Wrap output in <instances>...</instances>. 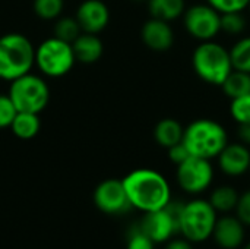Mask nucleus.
Here are the masks:
<instances>
[{
    "label": "nucleus",
    "mask_w": 250,
    "mask_h": 249,
    "mask_svg": "<svg viewBox=\"0 0 250 249\" xmlns=\"http://www.w3.org/2000/svg\"><path fill=\"white\" fill-rule=\"evenodd\" d=\"M123 185L132 207L144 213L161 210L171 201L170 185L157 170L136 169L123 179Z\"/></svg>",
    "instance_id": "nucleus-1"
},
{
    "label": "nucleus",
    "mask_w": 250,
    "mask_h": 249,
    "mask_svg": "<svg viewBox=\"0 0 250 249\" xmlns=\"http://www.w3.org/2000/svg\"><path fill=\"white\" fill-rule=\"evenodd\" d=\"M182 142L190 156L212 160L218 157L230 141L226 128L220 122L202 117L190 122L185 128Z\"/></svg>",
    "instance_id": "nucleus-2"
},
{
    "label": "nucleus",
    "mask_w": 250,
    "mask_h": 249,
    "mask_svg": "<svg viewBox=\"0 0 250 249\" xmlns=\"http://www.w3.org/2000/svg\"><path fill=\"white\" fill-rule=\"evenodd\" d=\"M35 66V47L21 32H9L0 37V79L12 82L26 75Z\"/></svg>",
    "instance_id": "nucleus-3"
},
{
    "label": "nucleus",
    "mask_w": 250,
    "mask_h": 249,
    "mask_svg": "<svg viewBox=\"0 0 250 249\" xmlns=\"http://www.w3.org/2000/svg\"><path fill=\"white\" fill-rule=\"evenodd\" d=\"M192 66L195 73L207 84L221 87L226 78L233 72L230 50L215 40L201 41L192 53Z\"/></svg>",
    "instance_id": "nucleus-4"
},
{
    "label": "nucleus",
    "mask_w": 250,
    "mask_h": 249,
    "mask_svg": "<svg viewBox=\"0 0 250 249\" xmlns=\"http://www.w3.org/2000/svg\"><path fill=\"white\" fill-rule=\"evenodd\" d=\"M18 112L40 114L50 103V87L45 79L32 72L10 82L7 91Z\"/></svg>",
    "instance_id": "nucleus-5"
},
{
    "label": "nucleus",
    "mask_w": 250,
    "mask_h": 249,
    "mask_svg": "<svg viewBox=\"0 0 250 249\" xmlns=\"http://www.w3.org/2000/svg\"><path fill=\"white\" fill-rule=\"evenodd\" d=\"M75 63L72 44L54 35L35 47V66L42 76L62 78L73 69Z\"/></svg>",
    "instance_id": "nucleus-6"
},
{
    "label": "nucleus",
    "mask_w": 250,
    "mask_h": 249,
    "mask_svg": "<svg viewBox=\"0 0 250 249\" xmlns=\"http://www.w3.org/2000/svg\"><path fill=\"white\" fill-rule=\"evenodd\" d=\"M217 223V211L209 201L193 200L186 203L180 217V232L189 242H202L208 239Z\"/></svg>",
    "instance_id": "nucleus-7"
},
{
    "label": "nucleus",
    "mask_w": 250,
    "mask_h": 249,
    "mask_svg": "<svg viewBox=\"0 0 250 249\" xmlns=\"http://www.w3.org/2000/svg\"><path fill=\"white\" fill-rule=\"evenodd\" d=\"M183 25L188 34L199 43L215 40L221 32V13L208 3H198L185 10Z\"/></svg>",
    "instance_id": "nucleus-8"
},
{
    "label": "nucleus",
    "mask_w": 250,
    "mask_h": 249,
    "mask_svg": "<svg viewBox=\"0 0 250 249\" xmlns=\"http://www.w3.org/2000/svg\"><path fill=\"white\" fill-rule=\"evenodd\" d=\"M179 186L188 194H201L207 191L214 179L211 160L190 156L177 166L176 172Z\"/></svg>",
    "instance_id": "nucleus-9"
},
{
    "label": "nucleus",
    "mask_w": 250,
    "mask_h": 249,
    "mask_svg": "<svg viewBox=\"0 0 250 249\" xmlns=\"http://www.w3.org/2000/svg\"><path fill=\"white\" fill-rule=\"evenodd\" d=\"M94 203L98 210L110 216H120L127 213L132 207L123 181L105 179L94 191Z\"/></svg>",
    "instance_id": "nucleus-10"
},
{
    "label": "nucleus",
    "mask_w": 250,
    "mask_h": 249,
    "mask_svg": "<svg viewBox=\"0 0 250 249\" xmlns=\"http://www.w3.org/2000/svg\"><path fill=\"white\" fill-rule=\"evenodd\" d=\"M82 32L100 34L110 22V9L103 0H83L75 15Z\"/></svg>",
    "instance_id": "nucleus-11"
},
{
    "label": "nucleus",
    "mask_w": 250,
    "mask_h": 249,
    "mask_svg": "<svg viewBox=\"0 0 250 249\" xmlns=\"http://www.w3.org/2000/svg\"><path fill=\"white\" fill-rule=\"evenodd\" d=\"M139 230L145 233L154 244L166 242L170 239V236L179 232L177 225L167 207L145 213V217L139 225Z\"/></svg>",
    "instance_id": "nucleus-12"
},
{
    "label": "nucleus",
    "mask_w": 250,
    "mask_h": 249,
    "mask_svg": "<svg viewBox=\"0 0 250 249\" xmlns=\"http://www.w3.org/2000/svg\"><path fill=\"white\" fill-rule=\"evenodd\" d=\"M141 38L149 50L164 53L168 51L174 44V31L170 22L157 18H149L142 25Z\"/></svg>",
    "instance_id": "nucleus-13"
},
{
    "label": "nucleus",
    "mask_w": 250,
    "mask_h": 249,
    "mask_svg": "<svg viewBox=\"0 0 250 249\" xmlns=\"http://www.w3.org/2000/svg\"><path fill=\"white\" fill-rule=\"evenodd\" d=\"M217 158L221 172L227 176H243L250 170V148L242 142H229Z\"/></svg>",
    "instance_id": "nucleus-14"
},
{
    "label": "nucleus",
    "mask_w": 250,
    "mask_h": 249,
    "mask_svg": "<svg viewBox=\"0 0 250 249\" xmlns=\"http://www.w3.org/2000/svg\"><path fill=\"white\" fill-rule=\"evenodd\" d=\"M212 236L215 242L224 249H236L243 244L245 227L237 217H223L217 220Z\"/></svg>",
    "instance_id": "nucleus-15"
},
{
    "label": "nucleus",
    "mask_w": 250,
    "mask_h": 249,
    "mask_svg": "<svg viewBox=\"0 0 250 249\" xmlns=\"http://www.w3.org/2000/svg\"><path fill=\"white\" fill-rule=\"evenodd\" d=\"M72 48L76 62L83 65H94L104 54V44L101 38L98 34L91 32H81V35L72 43Z\"/></svg>",
    "instance_id": "nucleus-16"
},
{
    "label": "nucleus",
    "mask_w": 250,
    "mask_h": 249,
    "mask_svg": "<svg viewBox=\"0 0 250 249\" xmlns=\"http://www.w3.org/2000/svg\"><path fill=\"white\" fill-rule=\"evenodd\" d=\"M183 132H185V126L179 120L166 117V119H161L155 125L154 139L158 145H161L164 148H170V147L182 142Z\"/></svg>",
    "instance_id": "nucleus-17"
},
{
    "label": "nucleus",
    "mask_w": 250,
    "mask_h": 249,
    "mask_svg": "<svg viewBox=\"0 0 250 249\" xmlns=\"http://www.w3.org/2000/svg\"><path fill=\"white\" fill-rule=\"evenodd\" d=\"M146 6L151 18L163 19L167 22L182 18L186 10L185 0H148Z\"/></svg>",
    "instance_id": "nucleus-18"
},
{
    "label": "nucleus",
    "mask_w": 250,
    "mask_h": 249,
    "mask_svg": "<svg viewBox=\"0 0 250 249\" xmlns=\"http://www.w3.org/2000/svg\"><path fill=\"white\" fill-rule=\"evenodd\" d=\"M40 129H41L40 114L28 113V112H18L10 125L12 134L16 138L23 139V141L35 138L38 135Z\"/></svg>",
    "instance_id": "nucleus-19"
},
{
    "label": "nucleus",
    "mask_w": 250,
    "mask_h": 249,
    "mask_svg": "<svg viewBox=\"0 0 250 249\" xmlns=\"http://www.w3.org/2000/svg\"><path fill=\"white\" fill-rule=\"evenodd\" d=\"M221 90H223L224 95L227 98H230V100L237 98V97H242L245 94H249L250 73L233 69V72L221 84Z\"/></svg>",
    "instance_id": "nucleus-20"
},
{
    "label": "nucleus",
    "mask_w": 250,
    "mask_h": 249,
    "mask_svg": "<svg viewBox=\"0 0 250 249\" xmlns=\"http://www.w3.org/2000/svg\"><path fill=\"white\" fill-rule=\"evenodd\" d=\"M239 192L229 185H223L218 186L217 189L212 191L209 203L214 207L215 211H221V213H229L231 210H236L237 201H239Z\"/></svg>",
    "instance_id": "nucleus-21"
},
{
    "label": "nucleus",
    "mask_w": 250,
    "mask_h": 249,
    "mask_svg": "<svg viewBox=\"0 0 250 249\" xmlns=\"http://www.w3.org/2000/svg\"><path fill=\"white\" fill-rule=\"evenodd\" d=\"M82 29L79 22L76 21V18H70V16H59L54 21V26H53V35L57 37L59 40H63L66 43H73L79 35H81Z\"/></svg>",
    "instance_id": "nucleus-22"
},
{
    "label": "nucleus",
    "mask_w": 250,
    "mask_h": 249,
    "mask_svg": "<svg viewBox=\"0 0 250 249\" xmlns=\"http://www.w3.org/2000/svg\"><path fill=\"white\" fill-rule=\"evenodd\" d=\"M233 69L250 73V37L239 38L230 48Z\"/></svg>",
    "instance_id": "nucleus-23"
},
{
    "label": "nucleus",
    "mask_w": 250,
    "mask_h": 249,
    "mask_svg": "<svg viewBox=\"0 0 250 249\" xmlns=\"http://www.w3.org/2000/svg\"><path fill=\"white\" fill-rule=\"evenodd\" d=\"M32 9L40 19L56 21L63 13L64 0H34Z\"/></svg>",
    "instance_id": "nucleus-24"
},
{
    "label": "nucleus",
    "mask_w": 250,
    "mask_h": 249,
    "mask_svg": "<svg viewBox=\"0 0 250 249\" xmlns=\"http://www.w3.org/2000/svg\"><path fill=\"white\" fill-rule=\"evenodd\" d=\"M246 29V19L242 12L221 13V31L230 35H240Z\"/></svg>",
    "instance_id": "nucleus-25"
},
{
    "label": "nucleus",
    "mask_w": 250,
    "mask_h": 249,
    "mask_svg": "<svg viewBox=\"0 0 250 249\" xmlns=\"http://www.w3.org/2000/svg\"><path fill=\"white\" fill-rule=\"evenodd\" d=\"M230 114L237 125L250 122V92L231 100Z\"/></svg>",
    "instance_id": "nucleus-26"
},
{
    "label": "nucleus",
    "mask_w": 250,
    "mask_h": 249,
    "mask_svg": "<svg viewBox=\"0 0 250 249\" xmlns=\"http://www.w3.org/2000/svg\"><path fill=\"white\" fill-rule=\"evenodd\" d=\"M18 110L12 103L9 94H0V129L10 128Z\"/></svg>",
    "instance_id": "nucleus-27"
},
{
    "label": "nucleus",
    "mask_w": 250,
    "mask_h": 249,
    "mask_svg": "<svg viewBox=\"0 0 250 249\" xmlns=\"http://www.w3.org/2000/svg\"><path fill=\"white\" fill-rule=\"evenodd\" d=\"M207 3L217 9L220 13H229L243 12L245 9H248L249 0H207Z\"/></svg>",
    "instance_id": "nucleus-28"
},
{
    "label": "nucleus",
    "mask_w": 250,
    "mask_h": 249,
    "mask_svg": "<svg viewBox=\"0 0 250 249\" xmlns=\"http://www.w3.org/2000/svg\"><path fill=\"white\" fill-rule=\"evenodd\" d=\"M236 213H237V219L243 223L250 226V189L246 192H243L239 197L237 205H236Z\"/></svg>",
    "instance_id": "nucleus-29"
},
{
    "label": "nucleus",
    "mask_w": 250,
    "mask_h": 249,
    "mask_svg": "<svg viewBox=\"0 0 250 249\" xmlns=\"http://www.w3.org/2000/svg\"><path fill=\"white\" fill-rule=\"evenodd\" d=\"M127 249H154V242L139 230L133 232L127 241Z\"/></svg>",
    "instance_id": "nucleus-30"
},
{
    "label": "nucleus",
    "mask_w": 250,
    "mask_h": 249,
    "mask_svg": "<svg viewBox=\"0 0 250 249\" xmlns=\"http://www.w3.org/2000/svg\"><path fill=\"white\" fill-rule=\"evenodd\" d=\"M167 150H168V158L176 166H179L180 163H183L185 160H188L190 157V154H189V151H188V148L185 147L183 142H179V144H176V145H173V147H170Z\"/></svg>",
    "instance_id": "nucleus-31"
},
{
    "label": "nucleus",
    "mask_w": 250,
    "mask_h": 249,
    "mask_svg": "<svg viewBox=\"0 0 250 249\" xmlns=\"http://www.w3.org/2000/svg\"><path fill=\"white\" fill-rule=\"evenodd\" d=\"M237 138H239V142L248 145L250 148V122L240 123L237 126Z\"/></svg>",
    "instance_id": "nucleus-32"
},
{
    "label": "nucleus",
    "mask_w": 250,
    "mask_h": 249,
    "mask_svg": "<svg viewBox=\"0 0 250 249\" xmlns=\"http://www.w3.org/2000/svg\"><path fill=\"white\" fill-rule=\"evenodd\" d=\"M166 249H192V247L188 239H183V241L179 239V241H173L171 244H168Z\"/></svg>",
    "instance_id": "nucleus-33"
},
{
    "label": "nucleus",
    "mask_w": 250,
    "mask_h": 249,
    "mask_svg": "<svg viewBox=\"0 0 250 249\" xmlns=\"http://www.w3.org/2000/svg\"><path fill=\"white\" fill-rule=\"evenodd\" d=\"M132 1H135V3H146L148 0H132Z\"/></svg>",
    "instance_id": "nucleus-34"
},
{
    "label": "nucleus",
    "mask_w": 250,
    "mask_h": 249,
    "mask_svg": "<svg viewBox=\"0 0 250 249\" xmlns=\"http://www.w3.org/2000/svg\"><path fill=\"white\" fill-rule=\"evenodd\" d=\"M243 249H250V242H249V244H248V245H246V247H245V248H243Z\"/></svg>",
    "instance_id": "nucleus-35"
},
{
    "label": "nucleus",
    "mask_w": 250,
    "mask_h": 249,
    "mask_svg": "<svg viewBox=\"0 0 250 249\" xmlns=\"http://www.w3.org/2000/svg\"><path fill=\"white\" fill-rule=\"evenodd\" d=\"M248 9H249V10H250V0H249V4H248Z\"/></svg>",
    "instance_id": "nucleus-36"
},
{
    "label": "nucleus",
    "mask_w": 250,
    "mask_h": 249,
    "mask_svg": "<svg viewBox=\"0 0 250 249\" xmlns=\"http://www.w3.org/2000/svg\"><path fill=\"white\" fill-rule=\"evenodd\" d=\"M249 172H250V170H249Z\"/></svg>",
    "instance_id": "nucleus-37"
}]
</instances>
